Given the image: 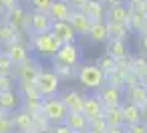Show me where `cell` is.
Listing matches in <instances>:
<instances>
[{
	"label": "cell",
	"mask_w": 147,
	"mask_h": 133,
	"mask_svg": "<svg viewBox=\"0 0 147 133\" xmlns=\"http://www.w3.org/2000/svg\"><path fill=\"white\" fill-rule=\"evenodd\" d=\"M61 41L53 34V32H45V34H34V36H30V53H32V57L34 59H55V55L59 53V49H61Z\"/></svg>",
	"instance_id": "6da1fadb"
},
{
	"label": "cell",
	"mask_w": 147,
	"mask_h": 133,
	"mask_svg": "<svg viewBox=\"0 0 147 133\" xmlns=\"http://www.w3.org/2000/svg\"><path fill=\"white\" fill-rule=\"evenodd\" d=\"M40 71H42V69H40V63H38V59H34V57L26 59L22 65H16V67H14L12 77H14V81H16V87L20 89V95H22L24 91H28V89L34 87V81H36V77H38Z\"/></svg>",
	"instance_id": "7a4b0ae2"
},
{
	"label": "cell",
	"mask_w": 147,
	"mask_h": 133,
	"mask_svg": "<svg viewBox=\"0 0 147 133\" xmlns=\"http://www.w3.org/2000/svg\"><path fill=\"white\" fill-rule=\"evenodd\" d=\"M83 61V49L77 45V43H67V45H61L59 53L55 55L53 59V69H79Z\"/></svg>",
	"instance_id": "3957f363"
},
{
	"label": "cell",
	"mask_w": 147,
	"mask_h": 133,
	"mask_svg": "<svg viewBox=\"0 0 147 133\" xmlns=\"http://www.w3.org/2000/svg\"><path fill=\"white\" fill-rule=\"evenodd\" d=\"M77 81L85 91H93L97 93L103 85H105V73L95 65V63H87L81 65L77 69Z\"/></svg>",
	"instance_id": "277c9868"
},
{
	"label": "cell",
	"mask_w": 147,
	"mask_h": 133,
	"mask_svg": "<svg viewBox=\"0 0 147 133\" xmlns=\"http://www.w3.org/2000/svg\"><path fill=\"white\" fill-rule=\"evenodd\" d=\"M40 115L55 127V125H63L67 115H69V109L65 107V103L61 101V97H49V99H42L40 101Z\"/></svg>",
	"instance_id": "5b68a950"
},
{
	"label": "cell",
	"mask_w": 147,
	"mask_h": 133,
	"mask_svg": "<svg viewBox=\"0 0 147 133\" xmlns=\"http://www.w3.org/2000/svg\"><path fill=\"white\" fill-rule=\"evenodd\" d=\"M59 87H61V79L53 69H42L34 81V89L38 93L40 99H49V97H57L59 95Z\"/></svg>",
	"instance_id": "8992f818"
},
{
	"label": "cell",
	"mask_w": 147,
	"mask_h": 133,
	"mask_svg": "<svg viewBox=\"0 0 147 133\" xmlns=\"http://www.w3.org/2000/svg\"><path fill=\"white\" fill-rule=\"evenodd\" d=\"M0 51H2V55H6V57L10 59V63H12L14 67H16V65H22L26 59L32 57L30 47H28L26 43H22V41H14V43H10V45H4V47H0Z\"/></svg>",
	"instance_id": "52a82bcc"
},
{
	"label": "cell",
	"mask_w": 147,
	"mask_h": 133,
	"mask_svg": "<svg viewBox=\"0 0 147 133\" xmlns=\"http://www.w3.org/2000/svg\"><path fill=\"white\" fill-rule=\"evenodd\" d=\"M4 20L18 32V34H22L24 30L28 32V20H30V12L28 10H24L22 8V4H18L16 8H12V10H8L6 12V16H4Z\"/></svg>",
	"instance_id": "ba28073f"
},
{
	"label": "cell",
	"mask_w": 147,
	"mask_h": 133,
	"mask_svg": "<svg viewBox=\"0 0 147 133\" xmlns=\"http://www.w3.org/2000/svg\"><path fill=\"white\" fill-rule=\"evenodd\" d=\"M51 28H53V18L49 16V12L30 10V20H28V32H30V36L51 32Z\"/></svg>",
	"instance_id": "9c48e42d"
},
{
	"label": "cell",
	"mask_w": 147,
	"mask_h": 133,
	"mask_svg": "<svg viewBox=\"0 0 147 133\" xmlns=\"http://www.w3.org/2000/svg\"><path fill=\"white\" fill-rule=\"evenodd\" d=\"M97 99L101 101L103 109H109V107H121L125 97H123V91L121 89H115V87H109V85H103L99 91H97Z\"/></svg>",
	"instance_id": "30bf717a"
},
{
	"label": "cell",
	"mask_w": 147,
	"mask_h": 133,
	"mask_svg": "<svg viewBox=\"0 0 147 133\" xmlns=\"http://www.w3.org/2000/svg\"><path fill=\"white\" fill-rule=\"evenodd\" d=\"M129 14H131L129 4L121 2V4L105 8V22H119V24H127L129 26Z\"/></svg>",
	"instance_id": "8fae6325"
},
{
	"label": "cell",
	"mask_w": 147,
	"mask_h": 133,
	"mask_svg": "<svg viewBox=\"0 0 147 133\" xmlns=\"http://www.w3.org/2000/svg\"><path fill=\"white\" fill-rule=\"evenodd\" d=\"M81 113L87 117V121H95V119H101V117H103L105 109H103L101 101L97 99V95H85Z\"/></svg>",
	"instance_id": "7c38bea8"
},
{
	"label": "cell",
	"mask_w": 147,
	"mask_h": 133,
	"mask_svg": "<svg viewBox=\"0 0 147 133\" xmlns=\"http://www.w3.org/2000/svg\"><path fill=\"white\" fill-rule=\"evenodd\" d=\"M22 107V97L18 91H0V109L4 113L12 115Z\"/></svg>",
	"instance_id": "4fadbf2b"
},
{
	"label": "cell",
	"mask_w": 147,
	"mask_h": 133,
	"mask_svg": "<svg viewBox=\"0 0 147 133\" xmlns=\"http://www.w3.org/2000/svg\"><path fill=\"white\" fill-rule=\"evenodd\" d=\"M69 24L73 26V30H75L77 36H87L89 30H91V26H93V20H89L81 10H71V14H69Z\"/></svg>",
	"instance_id": "5bb4252c"
},
{
	"label": "cell",
	"mask_w": 147,
	"mask_h": 133,
	"mask_svg": "<svg viewBox=\"0 0 147 133\" xmlns=\"http://www.w3.org/2000/svg\"><path fill=\"white\" fill-rule=\"evenodd\" d=\"M51 32H53L63 45H67V43H77V34H75L73 26L69 24V20H57V22H53Z\"/></svg>",
	"instance_id": "9a60e30c"
},
{
	"label": "cell",
	"mask_w": 147,
	"mask_h": 133,
	"mask_svg": "<svg viewBox=\"0 0 147 133\" xmlns=\"http://www.w3.org/2000/svg\"><path fill=\"white\" fill-rule=\"evenodd\" d=\"M59 97H61V101L65 103V107L69 109V113H81V109H83V99H85L83 93H79L77 89H67V91L61 93Z\"/></svg>",
	"instance_id": "2e32d148"
},
{
	"label": "cell",
	"mask_w": 147,
	"mask_h": 133,
	"mask_svg": "<svg viewBox=\"0 0 147 133\" xmlns=\"http://www.w3.org/2000/svg\"><path fill=\"white\" fill-rule=\"evenodd\" d=\"M12 121H14V129L16 133H32V115L26 109H18L12 113Z\"/></svg>",
	"instance_id": "e0dca14e"
},
{
	"label": "cell",
	"mask_w": 147,
	"mask_h": 133,
	"mask_svg": "<svg viewBox=\"0 0 147 133\" xmlns=\"http://www.w3.org/2000/svg\"><path fill=\"white\" fill-rule=\"evenodd\" d=\"M63 125L71 133H87V129H89V121L83 113H69Z\"/></svg>",
	"instance_id": "ac0fdd59"
},
{
	"label": "cell",
	"mask_w": 147,
	"mask_h": 133,
	"mask_svg": "<svg viewBox=\"0 0 147 133\" xmlns=\"http://www.w3.org/2000/svg\"><path fill=\"white\" fill-rule=\"evenodd\" d=\"M81 12L93 22H103L105 20V6L99 2V0H87L85 6L81 8Z\"/></svg>",
	"instance_id": "d6986e66"
},
{
	"label": "cell",
	"mask_w": 147,
	"mask_h": 133,
	"mask_svg": "<svg viewBox=\"0 0 147 133\" xmlns=\"http://www.w3.org/2000/svg\"><path fill=\"white\" fill-rule=\"evenodd\" d=\"M121 111H123L125 127L127 125H135V123H143V111H141V107H137V105H133L129 101H123Z\"/></svg>",
	"instance_id": "ffe728a7"
},
{
	"label": "cell",
	"mask_w": 147,
	"mask_h": 133,
	"mask_svg": "<svg viewBox=\"0 0 147 133\" xmlns=\"http://www.w3.org/2000/svg\"><path fill=\"white\" fill-rule=\"evenodd\" d=\"M107 47V55L113 59V61H121V59H127L129 57V51H127V43L125 41H117V38H109L105 43Z\"/></svg>",
	"instance_id": "44dd1931"
},
{
	"label": "cell",
	"mask_w": 147,
	"mask_h": 133,
	"mask_svg": "<svg viewBox=\"0 0 147 133\" xmlns=\"http://www.w3.org/2000/svg\"><path fill=\"white\" fill-rule=\"evenodd\" d=\"M123 97H125V101H129V103H133V105H137V107H143V105L147 103V89H145L143 85L127 87L125 93H123Z\"/></svg>",
	"instance_id": "7402d4cb"
},
{
	"label": "cell",
	"mask_w": 147,
	"mask_h": 133,
	"mask_svg": "<svg viewBox=\"0 0 147 133\" xmlns=\"http://www.w3.org/2000/svg\"><path fill=\"white\" fill-rule=\"evenodd\" d=\"M87 38H89L91 43H95V45H105V43L109 41V28H107V22H105V20H103V22H93V26H91Z\"/></svg>",
	"instance_id": "603a6c76"
},
{
	"label": "cell",
	"mask_w": 147,
	"mask_h": 133,
	"mask_svg": "<svg viewBox=\"0 0 147 133\" xmlns=\"http://www.w3.org/2000/svg\"><path fill=\"white\" fill-rule=\"evenodd\" d=\"M69 14H71V6L65 2V0H53V4L49 8V16L53 18V22L69 20Z\"/></svg>",
	"instance_id": "cb8c5ba5"
},
{
	"label": "cell",
	"mask_w": 147,
	"mask_h": 133,
	"mask_svg": "<svg viewBox=\"0 0 147 133\" xmlns=\"http://www.w3.org/2000/svg\"><path fill=\"white\" fill-rule=\"evenodd\" d=\"M103 119L107 121L109 127H125V119H123L121 107H109V109H105Z\"/></svg>",
	"instance_id": "d4e9b609"
},
{
	"label": "cell",
	"mask_w": 147,
	"mask_h": 133,
	"mask_svg": "<svg viewBox=\"0 0 147 133\" xmlns=\"http://www.w3.org/2000/svg\"><path fill=\"white\" fill-rule=\"evenodd\" d=\"M14 41H20V34L2 18L0 20V45H10V43H14Z\"/></svg>",
	"instance_id": "484cf974"
},
{
	"label": "cell",
	"mask_w": 147,
	"mask_h": 133,
	"mask_svg": "<svg viewBox=\"0 0 147 133\" xmlns=\"http://www.w3.org/2000/svg\"><path fill=\"white\" fill-rule=\"evenodd\" d=\"M109 28V38H117V41H127L129 38V26L127 24H119V22H107Z\"/></svg>",
	"instance_id": "4316f807"
},
{
	"label": "cell",
	"mask_w": 147,
	"mask_h": 133,
	"mask_svg": "<svg viewBox=\"0 0 147 133\" xmlns=\"http://www.w3.org/2000/svg\"><path fill=\"white\" fill-rule=\"evenodd\" d=\"M129 63H131V71L135 73V75H143V73H147V55H137V57H133V59H129Z\"/></svg>",
	"instance_id": "83f0119b"
},
{
	"label": "cell",
	"mask_w": 147,
	"mask_h": 133,
	"mask_svg": "<svg viewBox=\"0 0 147 133\" xmlns=\"http://www.w3.org/2000/svg\"><path fill=\"white\" fill-rule=\"evenodd\" d=\"M105 85H109V87H115V89H121V91H123V87H125V75H121L119 71H111V73H107V75H105Z\"/></svg>",
	"instance_id": "f1b7e54d"
},
{
	"label": "cell",
	"mask_w": 147,
	"mask_h": 133,
	"mask_svg": "<svg viewBox=\"0 0 147 133\" xmlns=\"http://www.w3.org/2000/svg\"><path fill=\"white\" fill-rule=\"evenodd\" d=\"M95 65H97L105 75H107V73H111V71H115V61H113L107 53H105V55H101V57H99V61H97Z\"/></svg>",
	"instance_id": "f546056e"
},
{
	"label": "cell",
	"mask_w": 147,
	"mask_h": 133,
	"mask_svg": "<svg viewBox=\"0 0 147 133\" xmlns=\"http://www.w3.org/2000/svg\"><path fill=\"white\" fill-rule=\"evenodd\" d=\"M107 129H109V125H107V121L101 117V119L89 121V129H87V133H107Z\"/></svg>",
	"instance_id": "4dcf8cb0"
},
{
	"label": "cell",
	"mask_w": 147,
	"mask_h": 133,
	"mask_svg": "<svg viewBox=\"0 0 147 133\" xmlns=\"http://www.w3.org/2000/svg\"><path fill=\"white\" fill-rule=\"evenodd\" d=\"M14 121H12V115H2L0 117V133H14Z\"/></svg>",
	"instance_id": "1f68e13d"
},
{
	"label": "cell",
	"mask_w": 147,
	"mask_h": 133,
	"mask_svg": "<svg viewBox=\"0 0 147 133\" xmlns=\"http://www.w3.org/2000/svg\"><path fill=\"white\" fill-rule=\"evenodd\" d=\"M0 91H16V81L12 75H0Z\"/></svg>",
	"instance_id": "d6a6232c"
},
{
	"label": "cell",
	"mask_w": 147,
	"mask_h": 133,
	"mask_svg": "<svg viewBox=\"0 0 147 133\" xmlns=\"http://www.w3.org/2000/svg\"><path fill=\"white\" fill-rule=\"evenodd\" d=\"M26 2H28L30 8L36 10V12H49L51 4H53V0H26Z\"/></svg>",
	"instance_id": "836d02e7"
},
{
	"label": "cell",
	"mask_w": 147,
	"mask_h": 133,
	"mask_svg": "<svg viewBox=\"0 0 147 133\" xmlns=\"http://www.w3.org/2000/svg\"><path fill=\"white\" fill-rule=\"evenodd\" d=\"M14 65L10 63V59L6 55H0V75H12Z\"/></svg>",
	"instance_id": "e575fe53"
},
{
	"label": "cell",
	"mask_w": 147,
	"mask_h": 133,
	"mask_svg": "<svg viewBox=\"0 0 147 133\" xmlns=\"http://www.w3.org/2000/svg\"><path fill=\"white\" fill-rule=\"evenodd\" d=\"M145 131H147L145 123H135V125H127L125 127V133H145Z\"/></svg>",
	"instance_id": "d590c367"
},
{
	"label": "cell",
	"mask_w": 147,
	"mask_h": 133,
	"mask_svg": "<svg viewBox=\"0 0 147 133\" xmlns=\"http://www.w3.org/2000/svg\"><path fill=\"white\" fill-rule=\"evenodd\" d=\"M0 4H2V8L8 12V10H12V8H16L20 4V0H0Z\"/></svg>",
	"instance_id": "8d00e7d4"
},
{
	"label": "cell",
	"mask_w": 147,
	"mask_h": 133,
	"mask_svg": "<svg viewBox=\"0 0 147 133\" xmlns=\"http://www.w3.org/2000/svg\"><path fill=\"white\" fill-rule=\"evenodd\" d=\"M85 2L87 0H67V4L71 6V10H81L85 6Z\"/></svg>",
	"instance_id": "74e56055"
},
{
	"label": "cell",
	"mask_w": 147,
	"mask_h": 133,
	"mask_svg": "<svg viewBox=\"0 0 147 133\" xmlns=\"http://www.w3.org/2000/svg\"><path fill=\"white\" fill-rule=\"evenodd\" d=\"M139 47H141V53L147 55V34H139Z\"/></svg>",
	"instance_id": "f35d334b"
},
{
	"label": "cell",
	"mask_w": 147,
	"mask_h": 133,
	"mask_svg": "<svg viewBox=\"0 0 147 133\" xmlns=\"http://www.w3.org/2000/svg\"><path fill=\"white\" fill-rule=\"evenodd\" d=\"M99 2L105 6V8H109V6H115V4H121L123 0H99Z\"/></svg>",
	"instance_id": "ab89813d"
},
{
	"label": "cell",
	"mask_w": 147,
	"mask_h": 133,
	"mask_svg": "<svg viewBox=\"0 0 147 133\" xmlns=\"http://www.w3.org/2000/svg\"><path fill=\"white\" fill-rule=\"evenodd\" d=\"M107 133H125V127H109Z\"/></svg>",
	"instance_id": "60d3db41"
},
{
	"label": "cell",
	"mask_w": 147,
	"mask_h": 133,
	"mask_svg": "<svg viewBox=\"0 0 147 133\" xmlns=\"http://www.w3.org/2000/svg\"><path fill=\"white\" fill-rule=\"evenodd\" d=\"M139 79H141V85H143V87L147 89V73H143V75H141Z\"/></svg>",
	"instance_id": "b9f144b4"
},
{
	"label": "cell",
	"mask_w": 147,
	"mask_h": 133,
	"mask_svg": "<svg viewBox=\"0 0 147 133\" xmlns=\"http://www.w3.org/2000/svg\"><path fill=\"white\" fill-rule=\"evenodd\" d=\"M125 4H129V6H133V4H137V2H141V0H123Z\"/></svg>",
	"instance_id": "7bdbcfd3"
},
{
	"label": "cell",
	"mask_w": 147,
	"mask_h": 133,
	"mask_svg": "<svg viewBox=\"0 0 147 133\" xmlns=\"http://www.w3.org/2000/svg\"><path fill=\"white\" fill-rule=\"evenodd\" d=\"M139 34H147V18H145V22H143V28H141V32Z\"/></svg>",
	"instance_id": "ee69618b"
},
{
	"label": "cell",
	"mask_w": 147,
	"mask_h": 133,
	"mask_svg": "<svg viewBox=\"0 0 147 133\" xmlns=\"http://www.w3.org/2000/svg\"><path fill=\"white\" fill-rule=\"evenodd\" d=\"M4 16H6V10H4V8H2V4H0V20H2V18H4Z\"/></svg>",
	"instance_id": "f6af8a7d"
},
{
	"label": "cell",
	"mask_w": 147,
	"mask_h": 133,
	"mask_svg": "<svg viewBox=\"0 0 147 133\" xmlns=\"http://www.w3.org/2000/svg\"><path fill=\"white\" fill-rule=\"evenodd\" d=\"M2 115H6V113H4V111H2V109H0V117H2Z\"/></svg>",
	"instance_id": "bcb514c9"
},
{
	"label": "cell",
	"mask_w": 147,
	"mask_h": 133,
	"mask_svg": "<svg viewBox=\"0 0 147 133\" xmlns=\"http://www.w3.org/2000/svg\"><path fill=\"white\" fill-rule=\"evenodd\" d=\"M0 55H2V51H0Z\"/></svg>",
	"instance_id": "7dc6e473"
},
{
	"label": "cell",
	"mask_w": 147,
	"mask_h": 133,
	"mask_svg": "<svg viewBox=\"0 0 147 133\" xmlns=\"http://www.w3.org/2000/svg\"><path fill=\"white\" fill-rule=\"evenodd\" d=\"M0 47H2V45H0Z\"/></svg>",
	"instance_id": "c3c4849f"
},
{
	"label": "cell",
	"mask_w": 147,
	"mask_h": 133,
	"mask_svg": "<svg viewBox=\"0 0 147 133\" xmlns=\"http://www.w3.org/2000/svg\"><path fill=\"white\" fill-rule=\"evenodd\" d=\"M65 2H67V0H65Z\"/></svg>",
	"instance_id": "681fc988"
},
{
	"label": "cell",
	"mask_w": 147,
	"mask_h": 133,
	"mask_svg": "<svg viewBox=\"0 0 147 133\" xmlns=\"http://www.w3.org/2000/svg\"><path fill=\"white\" fill-rule=\"evenodd\" d=\"M145 2H147V0H145Z\"/></svg>",
	"instance_id": "f907efd6"
},
{
	"label": "cell",
	"mask_w": 147,
	"mask_h": 133,
	"mask_svg": "<svg viewBox=\"0 0 147 133\" xmlns=\"http://www.w3.org/2000/svg\"><path fill=\"white\" fill-rule=\"evenodd\" d=\"M145 133H147V131H145Z\"/></svg>",
	"instance_id": "816d5d0a"
},
{
	"label": "cell",
	"mask_w": 147,
	"mask_h": 133,
	"mask_svg": "<svg viewBox=\"0 0 147 133\" xmlns=\"http://www.w3.org/2000/svg\"><path fill=\"white\" fill-rule=\"evenodd\" d=\"M14 133H16V131H14Z\"/></svg>",
	"instance_id": "f5cc1de1"
}]
</instances>
